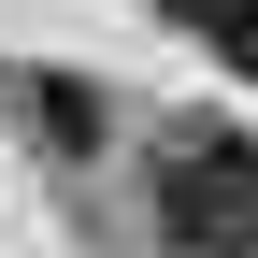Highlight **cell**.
<instances>
[{
  "instance_id": "cell-4",
  "label": "cell",
  "mask_w": 258,
  "mask_h": 258,
  "mask_svg": "<svg viewBox=\"0 0 258 258\" xmlns=\"http://www.w3.org/2000/svg\"><path fill=\"white\" fill-rule=\"evenodd\" d=\"M215 57H230V72H258V0H244L230 29H215Z\"/></svg>"
},
{
  "instance_id": "cell-3",
  "label": "cell",
  "mask_w": 258,
  "mask_h": 258,
  "mask_svg": "<svg viewBox=\"0 0 258 258\" xmlns=\"http://www.w3.org/2000/svg\"><path fill=\"white\" fill-rule=\"evenodd\" d=\"M158 15H172V29H201V43H215V29H230L244 0H158Z\"/></svg>"
},
{
  "instance_id": "cell-1",
  "label": "cell",
  "mask_w": 258,
  "mask_h": 258,
  "mask_svg": "<svg viewBox=\"0 0 258 258\" xmlns=\"http://www.w3.org/2000/svg\"><path fill=\"white\" fill-rule=\"evenodd\" d=\"M158 230L186 258H258V129H172L158 144Z\"/></svg>"
},
{
  "instance_id": "cell-2",
  "label": "cell",
  "mask_w": 258,
  "mask_h": 258,
  "mask_svg": "<svg viewBox=\"0 0 258 258\" xmlns=\"http://www.w3.org/2000/svg\"><path fill=\"white\" fill-rule=\"evenodd\" d=\"M15 115L43 129V144H72V158H86V144L115 129V115H101V86H86V72H15Z\"/></svg>"
}]
</instances>
